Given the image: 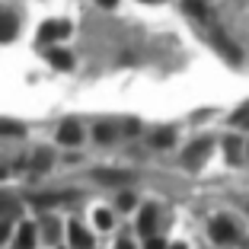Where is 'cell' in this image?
<instances>
[{
    "label": "cell",
    "mask_w": 249,
    "mask_h": 249,
    "mask_svg": "<svg viewBox=\"0 0 249 249\" xmlns=\"http://www.w3.org/2000/svg\"><path fill=\"white\" fill-rule=\"evenodd\" d=\"M16 36V19L10 13H0V42H10Z\"/></svg>",
    "instance_id": "30bf717a"
},
{
    "label": "cell",
    "mask_w": 249,
    "mask_h": 249,
    "mask_svg": "<svg viewBox=\"0 0 249 249\" xmlns=\"http://www.w3.org/2000/svg\"><path fill=\"white\" fill-rule=\"evenodd\" d=\"M48 64L58 67V71H71L73 58H71V52H64V48H48Z\"/></svg>",
    "instance_id": "8992f818"
},
{
    "label": "cell",
    "mask_w": 249,
    "mask_h": 249,
    "mask_svg": "<svg viewBox=\"0 0 249 249\" xmlns=\"http://www.w3.org/2000/svg\"><path fill=\"white\" fill-rule=\"evenodd\" d=\"M16 211V205L10 201V198H0V214H13Z\"/></svg>",
    "instance_id": "ffe728a7"
},
{
    "label": "cell",
    "mask_w": 249,
    "mask_h": 249,
    "mask_svg": "<svg viewBox=\"0 0 249 249\" xmlns=\"http://www.w3.org/2000/svg\"><path fill=\"white\" fill-rule=\"evenodd\" d=\"M118 205H122V211H128V208H134V195H128V192H124V195L118 198Z\"/></svg>",
    "instance_id": "44dd1931"
},
{
    "label": "cell",
    "mask_w": 249,
    "mask_h": 249,
    "mask_svg": "<svg viewBox=\"0 0 249 249\" xmlns=\"http://www.w3.org/2000/svg\"><path fill=\"white\" fill-rule=\"evenodd\" d=\"M173 141H176L173 128H160V131H154V147H169Z\"/></svg>",
    "instance_id": "4fadbf2b"
},
{
    "label": "cell",
    "mask_w": 249,
    "mask_h": 249,
    "mask_svg": "<svg viewBox=\"0 0 249 249\" xmlns=\"http://www.w3.org/2000/svg\"><path fill=\"white\" fill-rule=\"evenodd\" d=\"M227 154H230V160H240V141H236V138H227Z\"/></svg>",
    "instance_id": "ac0fdd59"
},
{
    "label": "cell",
    "mask_w": 249,
    "mask_h": 249,
    "mask_svg": "<svg viewBox=\"0 0 249 249\" xmlns=\"http://www.w3.org/2000/svg\"><path fill=\"white\" fill-rule=\"evenodd\" d=\"M96 227H99V230H109L112 227V214L109 211H96Z\"/></svg>",
    "instance_id": "e0dca14e"
},
{
    "label": "cell",
    "mask_w": 249,
    "mask_h": 249,
    "mask_svg": "<svg viewBox=\"0 0 249 249\" xmlns=\"http://www.w3.org/2000/svg\"><path fill=\"white\" fill-rule=\"evenodd\" d=\"M211 240H214V243H233V240H236L233 224H230V220H224V217L211 220Z\"/></svg>",
    "instance_id": "7a4b0ae2"
},
{
    "label": "cell",
    "mask_w": 249,
    "mask_h": 249,
    "mask_svg": "<svg viewBox=\"0 0 249 249\" xmlns=\"http://www.w3.org/2000/svg\"><path fill=\"white\" fill-rule=\"evenodd\" d=\"M32 243H36V227L32 224H22L19 233H16V249H32Z\"/></svg>",
    "instance_id": "9c48e42d"
},
{
    "label": "cell",
    "mask_w": 249,
    "mask_h": 249,
    "mask_svg": "<svg viewBox=\"0 0 249 249\" xmlns=\"http://www.w3.org/2000/svg\"><path fill=\"white\" fill-rule=\"evenodd\" d=\"M64 36H71V22H61V19H48L38 29V38L42 42H58V38H64Z\"/></svg>",
    "instance_id": "6da1fadb"
},
{
    "label": "cell",
    "mask_w": 249,
    "mask_h": 249,
    "mask_svg": "<svg viewBox=\"0 0 249 249\" xmlns=\"http://www.w3.org/2000/svg\"><path fill=\"white\" fill-rule=\"evenodd\" d=\"M7 236H10V224H7V220H0V243L7 240Z\"/></svg>",
    "instance_id": "603a6c76"
},
{
    "label": "cell",
    "mask_w": 249,
    "mask_h": 249,
    "mask_svg": "<svg viewBox=\"0 0 249 249\" xmlns=\"http://www.w3.org/2000/svg\"><path fill=\"white\" fill-rule=\"evenodd\" d=\"M124 134H138V122H124Z\"/></svg>",
    "instance_id": "cb8c5ba5"
},
{
    "label": "cell",
    "mask_w": 249,
    "mask_h": 249,
    "mask_svg": "<svg viewBox=\"0 0 249 249\" xmlns=\"http://www.w3.org/2000/svg\"><path fill=\"white\" fill-rule=\"evenodd\" d=\"M182 10L189 16H195V19H205L208 10H205V0H182Z\"/></svg>",
    "instance_id": "7c38bea8"
},
{
    "label": "cell",
    "mask_w": 249,
    "mask_h": 249,
    "mask_svg": "<svg viewBox=\"0 0 249 249\" xmlns=\"http://www.w3.org/2000/svg\"><path fill=\"white\" fill-rule=\"evenodd\" d=\"M208 147H211V141L208 138H201V141H195V144L189 147V150H185V157H182V163L185 166H195V160H201V157H205V150Z\"/></svg>",
    "instance_id": "52a82bcc"
},
{
    "label": "cell",
    "mask_w": 249,
    "mask_h": 249,
    "mask_svg": "<svg viewBox=\"0 0 249 249\" xmlns=\"http://www.w3.org/2000/svg\"><path fill=\"white\" fill-rule=\"evenodd\" d=\"M147 249H163V240L160 236H150V240H147Z\"/></svg>",
    "instance_id": "7402d4cb"
},
{
    "label": "cell",
    "mask_w": 249,
    "mask_h": 249,
    "mask_svg": "<svg viewBox=\"0 0 249 249\" xmlns=\"http://www.w3.org/2000/svg\"><path fill=\"white\" fill-rule=\"evenodd\" d=\"M214 45H217V52L224 54V58H227L230 64H243V52L236 48L233 42H230L227 36H220V32H217V36H214Z\"/></svg>",
    "instance_id": "3957f363"
},
{
    "label": "cell",
    "mask_w": 249,
    "mask_h": 249,
    "mask_svg": "<svg viewBox=\"0 0 249 249\" xmlns=\"http://www.w3.org/2000/svg\"><path fill=\"white\" fill-rule=\"evenodd\" d=\"M115 249H134V246H131V240H118Z\"/></svg>",
    "instance_id": "d4e9b609"
},
{
    "label": "cell",
    "mask_w": 249,
    "mask_h": 249,
    "mask_svg": "<svg viewBox=\"0 0 249 249\" xmlns=\"http://www.w3.org/2000/svg\"><path fill=\"white\" fill-rule=\"evenodd\" d=\"M67 236H71L73 249H89V246H93V236H89L80 224H71V227H67Z\"/></svg>",
    "instance_id": "5b68a950"
},
{
    "label": "cell",
    "mask_w": 249,
    "mask_h": 249,
    "mask_svg": "<svg viewBox=\"0 0 249 249\" xmlns=\"http://www.w3.org/2000/svg\"><path fill=\"white\" fill-rule=\"evenodd\" d=\"M173 249H185V246H182V243H176V246H173Z\"/></svg>",
    "instance_id": "4316f807"
},
{
    "label": "cell",
    "mask_w": 249,
    "mask_h": 249,
    "mask_svg": "<svg viewBox=\"0 0 249 249\" xmlns=\"http://www.w3.org/2000/svg\"><path fill=\"white\" fill-rule=\"evenodd\" d=\"M80 138H83V131H80V124H77V122H64V124H61V128H58V141H61V144H80Z\"/></svg>",
    "instance_id": "277c9868"
},
{
    "label": "cell",
    "mask_w": 249,
    "mask_h": 249,
    "mask_svg": "<svg viewBox=\"0 0 249 249\" xmlns=\"http://www.w3.org/2000/svg\"><path fill=\"white\" fill-rule=\"evenodd\" d=\"M19 134H22V124L0 122V138H19Z\"/></svg>",
    "instance_id": "5bb4252c"
},
{
    "label": "cell",
    "mask_w": 249,
    "mask_h": 249,
    "mask_svg": "<svg viewBox=\"0 0 249 249\" xmlns=\"http://www.w3.org/2000/svg\"><path fill=\"white\" fill-rule=\"evenodd\" d=\"M45 227H48V230H45V240H48V243H54V240H58V224H52V220H48Z\"/></svg>",
    "instance_id": "d6986e66"
},
{
    "label": "cell",
    "mask_w": 249,
    "mask_h": 249,
    "mask_svg": "<svg viewBox=\"0 0 249 249\" xmlns=\"http://www.w3.org/2000/svg\"><path fill=\"white\" fill-rule=\"evenodd\" d=\"M154 220H157V208H144V211H141V224H138V230L147 236V240L154 236Z\"/></svg>",
    "instance_id": "ba28073f"
},
{
    "label": "cell",
    "mask_w": 249,
    "mask_h": 249,
    "mask_svg": "<svg viewBox=\"0 0 249 249\" xmlns=\"http://www.w3.org/2000/svg\"><path fill=\"white\" fill-rule=\"evenodd\" d=\"M124 173H115V169H99L96 173V182H103V185H122L124 182Z\"/></svg>",
    "instance_id": "8fae6325"
},
{
    "label": "cell",
    "mask_w": 249,
    "mask_h": 249,
    "mask_svg": "<svg viewBox=\"0 0 249 249\" xmlns=\"http://www.w3.org/2000/svg\"><path fill=\"white\" fill-rule=\"evenodd\" d=\"M48 166H52V154H48V150L36 154V160H32V169H48Z\"/></svg>",
    "instance_id": "2e32d148"
},
{
    "label": "cell",
    "mask_w": 249,
    "mask_h": 249,
    "mask_svg": "<svg viewBox=\"0 0 249 249\" xmlns=\"http://www.w3.org/2000/svg\"><path fill=\"white\" fill-rule=\"evenodd\" d=\"M93 138H96V141H103V144H106V141H112V138H115V128H112V124H96Z\"/></svg>",
    "instance_id": "9a60e30c"
},
{
    "label": "cell",
    "mask_w": 249,
    "mask_h": 249,
    "mask_svg": "<svg viewBox=\"0 0 249 249\" xmlns=\"http://www.w3.org/2000/svg\"><path fill=\"white\" fill-rule=\"evenodd\" d=\"M96 3H99V7H106V10H109V7H115L118 0H96Z\"/></svg>",
    "instance_id": "484cf974"
}]
</instances>
